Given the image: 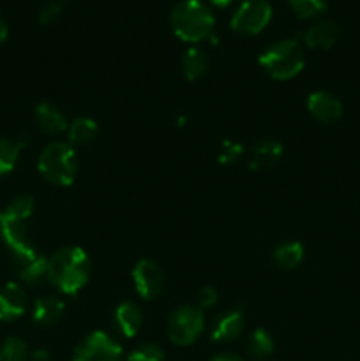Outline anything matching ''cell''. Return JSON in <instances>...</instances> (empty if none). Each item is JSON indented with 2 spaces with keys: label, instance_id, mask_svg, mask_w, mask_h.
<instances>
[{
  "label": "cell",
  "instance_id": "cell-1",
  "mask_svg": "<svg viewBox=\"0 0 360 361\" xmlns=\"http://www.w3.org/2000/svg\"><path fill=\"white\" fill-rule=\"evenodd\" d=\"M92 263L81 247H62L48 259V281L64 295H76L87 286Z\"/></svg>",
  "mask_w": 360,
  "mask_h": 361
},
{
  "label": "cell",
  "instance_id": "cell-2",
  "mask_svg": "<svg viewBox=\"0 0 360 361\" xmlns=\"http://www.w3.org/2000/svg\"><path fill=\"white\" fill-rule=\"evenodd\" d=\"M169 23L179 39L186 42H200L212 37L214 14L201 0H180L169 14Z\"/></svg>",
  "mask_w": 360,
  "mask_h": 361
},
{
  "label": "cell",
  "instance_id": "cell-3",
  "mask_svg": "<svg viewBox=\"0 0 360 361\" xmlns=\"http://www.w3.org/2000/svg\"><path fill=\"white\" fill-rule=\"evenodd\" d=\"M258 62L272 80L286 81L302 73L306 59L299 42L293 39H284L268 46L260 55Z\"/></svg>",
  "mask_w": 360,
  "mask_h": 361
},
{
  "label": "cell",
  "instance_id": "cell-4",
  "mask_svg": "<svg viewBox=\"0 0 360 361\" xmlns=\"http://www.w3.org/2000/svg\"><path fill=\"white\" fill-rule=\"evenodd\" d=\"M37 169L49 183L67 187L76 180L78 157L69 143L48 145L37 161Z\"/></svg>",
  "mask_w": 360,
  "mask_h": 361
},
{
  "label": "cell",
  "instance_id": "cell-5",
  "mask_svg": "<svg viewBox=\"0 0 360 361\" xmlns=\"http://www.w3.org/2000/svg\"><path fill=\"white\" fill-rule=\"evenodd\" d=\"M34 212V200L30 196H20L0 215V235L13 252L28 247L27 222Z\"/></svg>",
  "mask_w": 360,
  "mask_h": 361
},
{
  "label": "cell",
  "instance_id": "cell-6",
  "mask_svg": "<svg viewBox=\"0 0 360 361\" xmlns=\"http://www.w3.org/2000/svg\"><path fill=\"white\" fill-rule=\"evenodd\" d=\"M205 328L203 310L184 305L173 310L168 321V337L176 345H191L200 338Z\"/></svg>",
  "mask_w": 360,
  "mask_h": 361
},
{
  "label": "cell",
  "instance_id": "cell-7",
  "mask_svg": "<svg viewBox=\"0 0 360 361\" xmlns=\"http://www.w3.org/2000/svg\"><path fill=\"white\" fill-rule=\"evenodd\" d=\"M272 20V7L267 0H246L232 16V28L239 34H260Z\"/></svg>",
  "mask_w": 360,
  "mask_h": 361
},
{
  "label": "cell",
  "instance_id": "cell-8",
  "mask_svg": "<svg viewBox=\"0 0 360 361\" xmlns=\"http://www.w3.org/2000/svg\"><path fill=\"white\" fill-rule=\"evenodd\" d=\"M73 361H122V348L104 331H94L78 344Z\"/></svg>",
  "mask_w": 360,
  "mask_h": 361
},
{
  "label": "cell",
  "instance_id": "cell-9",
  "mask_svg": "<svg viewBox=\"0 0 360 361\" xmlns=\"http://www.w3.org/2000/svg\"><path fill=\"white\" fill-rule=\"evenodd\" d=\"M133 282L138 295L147 302L157 300L164 291V275L152 259H140L134 264Z\"/></svg>",
  "mask_w": 360,
  "mask_h": 361
},
{
  "label": "cell",
  "instance_id": "cell-10",
  "mask_svg": "<svg viewBox=\"0 0 360 361\" xmlns=\"http://www.w3.org/2000/svg\"><path fill=\"white\" fill-rule=\"evenodd\" d=\"M14 271L18 277L28 286H39L44 279H48V259L39 256L37 250L32 245L13 252Z\"/></svg>",
  "mask_w": 360,
  "mask_h": 361
},
{
  "label": "cell",
  "instance_id": "cell-11",
  "mask_svg": "<svg viewBox=\"0 0 360 361\" xmlns=\"http://www.w3.org/2000/svg\"><path fill=\"white\" fill-rule=\"evenodd\" d=\"M307 111L320 123H334L342 116V102L334 94L325 90H318L307 97Z\"/></svg>",
  "mask_w": 360,
  "mask_h": 361
},
{
  "label": "cell",
  "instance_id": "cell-12",
  "mask_svg": "<svg viewBox=\"0 0 360 361\" xmlns=\"http://www.w3.org/2000/svg\"><path fill=\"white\" fill-rule=\"evenodd\" d=\"M246 326V316L240 307L228 310L217 317L210 331V341L215 344H229L242 335Z\"/></svg>",
  "mask_w": 360,
  "mask_h": 361
},
{
  "label": "cell",
  "instance_id": "cell-13",
  "mask_svg": "<svg viewBox=\"0 0 360 361\" xmlns=\"http://www.w3.org/2000/svg\"><path fill=\"white\" fill-rule=\"evenodd\" d=\"M27 309V295L16 282H9L0 289V321L9 323L23 316Z\"/></svg>",
  "mask_w": 360,
  "mask_h": 361
},
{
  "label": "cell",
  "instance_id": "cell-14",
  "mask_svg": "<svg viewBox=\"0 0 360 361\" xmlns=\"http://www.w3.org/2000/svg\"><path fill=\"white\" fill-rule=\"evenodd\" d=\"M341 37V30L334 21H318L304 32V42L311 49H330Z\"/></svg>",
  "mask_w": 360,
  "mask_h": 361
},
{
  "label": "cell",
  "instance_id": "cell-15",
  "mask_svg": "<svg viewBox=\"0 0 360 361\" xmlns=\"http://www.w3.org/2000/svg\"><path fill=\"white\" fill-rule=\"evenodd\" d=\"M35 122L39 129L48 136H59L64 130H67V118L59 106L49 104V102H41L35 108Z\"/></svg>",
  "mask_w": 360,
  "mask_h": 361
},
{
  "label": "cell",
  "instance_id": "cell-16",
  "mask_svg": "<svg viewBox=\"0 0 360 361\" xmlns=\"http://www.w3.org/2000/svg\"><path fill=\"white\" fill-rule=\"evenodd\" d=\"M282 157V145L277 143L275 140H261L258 141L251 152L249 168L253 171H261V169H268L279 162Z\"/></svg>",
  "mask_w": 360,
  "mask_h": 361
},
{
  "label": "cell",
  "instance_id": "cell-17",
  "mask_svg": "<svg viewBox=\"0 0 360 361\" xmlns=\"http://www.w3.org/2000/svg\"><path fill=\"white\" fill-rule=\"evenodd\" d=\"M113 321H115V326L119 328L120 334H122L124 337L131 338L140 331L143 316H141L136 303L124 302L116 307L115 314H113Z\"/></svg>",
  "mask_w": 360,
  "mask_h": 361
},
{
  "label": "cell",
  "instance_id": "cell-18",
  "mask_svg": "<svg viewBox=\"0 0 360 361\" xmlns=\"http://www.w3.org/2000/svg\"><path fill=\"white\" fill-rule=\"evenodd\" d=\"M66 305L56 296H44L39 298L34 305V323L39 326H53L64 316Z\"/></svg>",
  "mask_w": 360,
  "mask_h": 361
},
{
  "label": "cell",
  "instance_id": "cell-19",
  "mask_svg": "<svg viewBox=\"0 0 360 361\" xmlns=\"http://www.w3.org/2000/svg\"><path fill=\"white\" fill-rule=\"evenodd\" d=\"M184 76L189 81H196L203 78L208 71V59L203 49L189 48L182 56Z\"/></svg>",
  "mask_w": 360,
  "mask_h": 361
},
{
  "label": "cell",
  "instance_id": "cell-20",
  "mask_svg": "<svg viewBox=\"0 0 360 361\" xmlns=\"http://www.w3.org/2000/svg\"><path fill=\"white\" fill-rule=\"evenodd\" d=\"M274 261L282 270H295L304 261V245L300 242H284L274 250Z\"/></svg>",
  "mask_w": 360,
  "mask_h": 361
},
{
  "label": "cell",
  "instance_id": "cell-21",
  "mask_svg": "<svg viewBox=\"0 0 360 361\" xmlns=\"http://www.w3.org/2000/svg\"><path fill=\"white\" fill-rule=\"evenodd\" d=\"M69 145L71 147H85V145L92 143L97 134V123L92 118H87V116H81V118H76L69 126Z\"/></svg>",
  "mask_w": 360,
  "mask_h": 361
},
{
  "label": "cell",
  "instance_id": "cell-22",
  "mask_svg": "<svg viewBox=\"0 0 360 361\" xmlns=\"http://www.w3.org/2000/svg\"><path fill=\"white\" fill-rule=\"evenodd\" d=\"M274 338L263 328H256L253 334L247 337L246 349L249 353V356H253L254 360H265L274 353Z\"/></svg>",
  "mask_w": 360,
  "mask_h": 361
},
{
  "label": "cell",
  "instance_id": "cell-23",
  "mask_svg": "<svg viewBox=\"0 0 360 361\" xmlns=\"http://www.w3.org/2000/svg\"><path fill=\"white\" fill-rule=\"evenodd\" d=\"M27 145V137H21L18 141L0 137V176L7 175L14 169L18 159H20L21 148Z\"/></svg>",
  "mask_w": 360,
  "mask_h": 361
},
{
  "label": "cell",
  "instance_id": "cell-24",
  "mask_svg": "<svg viewBox=\"0 0 360 361\" xmlns=\"http://www.w3.org/2000/svg\"><path fill=\"white\" fill-rule=\"evenodd\" d=\"M288 4L300 20H311L327 11V0H288Z\"/></svg>",
  "mask_w": 360,
  "mask_h": 361
},
{
  "label": "cell",
  "instance_id": "cell-25",
  "mask_svg": "<svg viewBox=\"0 0 360 361\" xmlns=\"http://www.w3.org/2000/svg\"><path fill=\"white\" fill-rule=\"evenodd\" d=\"M28 349L21 338L9 337L0 345V361H27Z\"/></svg>",
  "mask_w": 360,
  "mask_h": 361
},
{
  "label": "cell",
  "instance_id": "cell-26",
  "mask_svg": "<svg viewBox=\"0 0 360 361\" xmlns=\"http://www.w3.org/2000/svg\"><path fill=\"white\" fill-rule=\"evenodd\" d=\"M127 361H164V351L157 344H141L129 353Z\"/></svg>",
  "mask_w": 360,
  "mask_h": 361
},
{
  "label": "cell",
  "instance_id": "cell-27",
  "mask_svg": "<svg viewBox=\"0 0 360 361\" xmlns=\"http://www.w3.org/2000/svg\"><path fill=\"white\" fill-rule=\"evenodd\" d=\"M244 154V147L239 143H233V141H224L222 145V152L219 154V162L221 164H233L240 159V155Z\"/></svg>",
  "mask_w": 360,
  "mask_h": 361
},
{
  "label": "cell",
  "instance_id": "cell-28",
  "mask_svg": "<svg viewBox=\"0 0 360 361\" xmlns=\"http://www.w3.org/2000/svg\"><path fill=\"white\" fill-rule=\"evenodd\" d=\"M62 14V6L59 2H48L46 6L41 7L39 11V23L41 25H49L53 21L59 20V16Z\"/></svg>",
  "mask_w": 360,
  "mask_h": 361
},
{
  "label": "cell",
  "instance_id": "cell-29",
  "mask_svg": "<svg viewBox=\"0 0 360 361\" xmlns=\"http://www.w3.org/2000/svg\"><path fill=\"white\" fill-rule=\"evenodd\" d=\"M217 303V293H215L214 288H203L200 293H198V305L200 309H210Z\"/></svg>",
  "mask_w": 360,
  "mask_h": 361
},
{
  "label": "cell",
  "instance_id": "cell-30",
  "mask_svg": "<svg viewBox=\"0 0 360 361\" xmlns=\"http://www.w3.org/2000/svg\"><path fill=\"white\" fill-rule=\"evenodd\" d=\"M210 361H246V360H242L240 356L233 355V353H221V355H215Z\"/></svg>",
  "mask_w": 360,
  "mask_h": 361
},
{
  "label": "cell",
  "instance_id": "cell-31",
  "mask_svg": "<svg viewBox=\"0 0 360 361\" xmlns=\"http://www.w3.org/2000/svg\"><path fill=\"white\" fill-rule=\"evenodd\" d=\"M30 361H52V356H49V353L44 351V349H37V351L32 353Z\"/></svg>",
  "mask_w": 360,
  "mask_h": 361
},
{
  "label": "cell",
  "instance_id": "cell-32",
  "mask_svg": "<svg viewBox=\"0 0 360 361\" xmlns=\"http://www.w3.org/2000/svg\"><path fill=\"white\" fill-rule=\"evenodd\" d=\"M7 34H9V30H7L6 21H4V18L0 16V44H2V42L6 41V39H7Z\"/></svg>",
  "mask_w": 360,
  "mask_h": 361
},
{
  "label": "cell",
  "instance_id": "cell-33",
  "mask_svg": "<svg viewBox=\"0 0 360 361\" xmlns=\"http://www.w3.org/2000/svg\"><path fill=\"white\" fill-rule=\"evenodd\" d=\"M210 2L214 4V6H217V7H226V6H229L233 0H210Z\"/></svg>",
  "mask_w": 360,
  "mask_h": 361
}]
</instances>
